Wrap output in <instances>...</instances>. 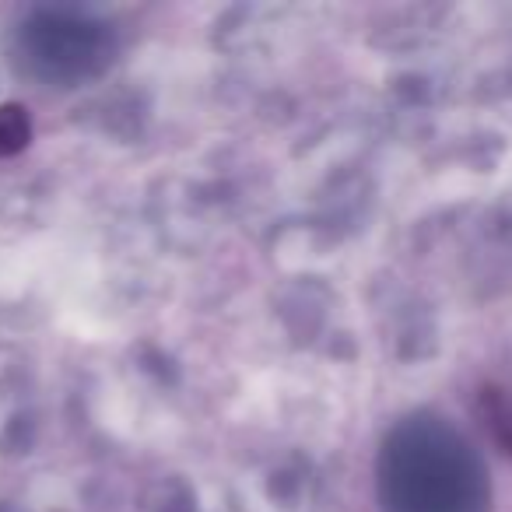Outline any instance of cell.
Segmentation results:
<instances>
[{"instance_id": "cell-1", "label": "cell", "mask_w": 512, "mask_h": 512, "mask_svg": "<svg viewBox=\"0 0 512 512\" xmlns=\"http://www.w3.org/2000/svg\"><path fill=\"white\" fill-rule=\"evenodd\" d=\"M460 446L432 428H400L383 453L386 512H467Z\"/></svg>"}, {"instance_id": "cell-2", "label": "cell", "mask_w": 512, "mask_h": 512, "mask_svg": "<svg viewBox=\"0 0 512 512\" xmlns=\"http://www.w3.org/2000/svg\"><path fill=\"white\" fill-rule=\"evenodd\" d=\"M22 60L50 85H78L113 60V36L106 25L71 11H39L22 25Z\"/></svg>"}, {"instance_id": "cell-3", "label": "cell", "mask_w": 512, "mask_h": 512, "mask_svg": "<svg viewBox=\"0 0 512 512\" xmlns=\"http://www.w3.org/2000/svg\"><path fill=\"white\" fill-rule=\"evenodd\" d=\"M32 137V123H29V109L15 106H0V158H11L29 144Z\"/></svg>"}]
</instances>
